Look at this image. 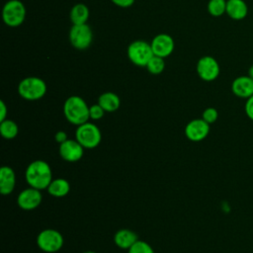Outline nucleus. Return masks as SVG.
<instances>
[{
	"label": "nucleus",
	"mask_w": 253,
	"mask_h": 253,
	"mask_svg": "<svg viewBox=\"0 0 253 253\" xmlns=\"http://www.w3.org/2000/svg\"><path fill=\"white\" fill-rule=\"evenodd\" d=\"M26 181L30 187L38 190L47 189L52 181V172L50 166L44 160L32 161L25 172Z\"/></svg>",
	"instance_id": "nucleus-1"
},
{
	"label": "nucleus",
	"mask_w": 253,
	"mask_h": 253,
	"mask_svg": "<svg viewBox=\"0 0 253 253\" xmlns=\"http://www.w3.org/2000/svg\"><path fill=\"white\" fill-rule=\"evenodd\" d=\"M65 119L72 125L80 126L89 121V106L83 98L73 95L68 97L63 104Z\"/></svg>",
	"instance_id": "nucleus-2"
},
{
	"label": "nucleus",
	"mask_w": 253,
	"mask_h": 253,
	"mask_svg": "<svg viewBox=\"0 0 253 253\" xmlns=\"http://www.w3.org/2000/svg\"><path fill=\"white\" fill-rule=\"evenodd\" d=\"M18 93L25 100L37 101L45 95L46 84L40 77H26L20 81L18 85Z\"/></svg>",
	"instance_id": "nucleus-3"
},
{
	"label": "nucleus",
	"mask_w": 253,
	"mask_h": 253,
	"mask_svg": "<svg viewBox=\"0 0 253 253\" xmlns=\"http://www.w3.org/2000/svg\"><path fill=\"white\" fill-rule=\"evenodd\" d=\"M75 139L84 148L93 149L101 142V130L95 124L87 122L77 126L75 131Z\"/></svg>",
	"instance_id": "nucleus-4"
},
{
	"label": "nucleus",
	"mask_w": 253,
	"mask_h": 253,
	"mask_svg": "<svg viewBox=\"0 0 253 253\" xmlns=\"http://www.w3.org/2000/svg\"><path fill=\"white\" fill-rule=\"evenodd\" d=\"M26 7L20 0H8L2 9V19L8 27L21 26L26 19Z\"/></svg>",
	"instance_id": "nucleus-5"
},
{
	"label": "nucleus",
	"mask_w": 253,
	"mask_h": 253,
	"mask_svg": "<svg viewBox=\"0 0 253 253\" xmlns=\"http://www.w3.org/2000/svg\"><path fill=\"white\" fill-rule=\"evenodd\" d=\"M128 59L137 66L145 67L150 58L154 55L151 44L142 40H136L129 43L126 49Z\"/></svg>",
	"instance_id": "nucleus-6"
},
{
	"label": "nucleus",
	"mask_w": 253,
	"mask_h": 253,
	"mask_svg": "<svg viewBox=\"0 0 253 253\" xmlns=\"http://www.w3.org/2000/svg\"><path fill=\"white\" fill-rule=\"evenodd\" d=\"M64 240L61 233L52 228L42 230L37 237L39 248L45 253H55L63 246Z\"/></svg>",
	"instance_id": "nucleus-7"
},
{
	"label": "nucleus",
	"mask_w": 253,
	"mask_h": 253,
	"mask_svg": "<svg viewBox=\"0 0 253 253\" xmlns=\"http://www.w3.org/2000/svg\"><path fill=\"white\" fill-rule=\"evenodd\" d=\"M68 37L71 45L79 50L88 48L93 41L92 30L87 24L72 25Z\"/></svg>",
	"instance_id": "nucleus-8"
},
{
	"label": "nucleus",
	"mask_w": 253,
	"mask_h": 253,
	"mask_svg": "<svg viewBox=\"0 0 253 253\" xmlns=\"http://www.w3.org/2000/svg\"><path fill=\"white\" fill-rule=\"evenodd\" d=\"M197 73L202 80L211 82L218 77L220 73V67L214 57L211 55H205L198 60Z\"/></svg>",
	"instance_id": "nucleus-9"
},
{
	"label": "nucleus",
	"mask_w": 253,
	"mask_h": 253,
	"mask_svg": "<svg viewBox=\"0 0 253 253\" xmlns=\"http://www.w3.org/2000/svg\"><path fill=\"white\" fill-rule=\"evenodd\" d=\"M210 126L203 119L192 120L185 126V135L191 141H202L209 135Z\"/></svg>",
	"instance_id": "nucleus-10"
},
{
	"label": "nucleus",
	"mask_w": 253,
	"mask_h": 253,
	"mask_svg": "<svg viewBox=\"0 0 253 253\" xmlns=\"http://www.w3.org/2000/svg\"><path fill=\"white\" fill-rule=\"evenodd\" d=\"M42 200V196L41 190L30 187L20 192L17 198V203L22 210L33 211L41 205Z\"/></svg>",
	"instance_id": "nucleus-11"
},
{
	"label": "nucleus",
	"mask_w": 253,
	"mask_h": 253,
	"mask_svg": "<svg viewBox=\"0 0 253 253\" xmlns=\"http://www.w3.org/2000/svg\"><path fill=\"white\" fill-rule=\"evenodd\" d=\"M150 44L153 54L163 58L169 56L175 47L173 38L167 34H158L152 39Z\"/></svg>",
	"instance_id": "nucleus-12"
},
{
	"label": "nucleus",
	"mask_w": 253,
	"mask_h": 253,
	"mask_svg": "<svg viewBox=\"0 0 253 253\" xmlns=\"http://www.w3.org/2000/svg\"><path fill=\"white\" fill-rule=\"evenodd\" d=\"M84 147L76 139H67L59 144L60 157L67 162H77L84 154Z\"/></svg>",
	"instance_id": "nucleus-13"
},
{
	"label": "nucleus",
	"mask_w": 253,
	"mask_h": 253,
	"mask_svg": "<svg viewBox=\"0 0 253 253\" xmlns=\"http://www.w3.org/2000/svg\"><path fill=\"white\" fill-rule=\"evenodd\" d=\"M232 93L241 99H248L253 95V79L248 75L236 77L231 83Z\"/></svg>",
	"instance_id": "nucleus-14"
},
{
	"label": "nucleus",
	"mask_w": 253,
	"mask_h": 253,
	"mask_svg": "<svg viewBox=\"0 0 253 253\" xmlns=\"http://www.w3.org/2000/svg\"><path fill=\"white\" fill-rule=\"evenodd\" d=\"M16 185V174L9 166H3L0 169V192L3 196L10 195Z\"/></svg>",
	"instance_id": "nucleus-15"
},
{
	"label": "nucleus",
	"mask_w": 253,
	"mask_h": 253,
	"mask_svg": "<svg viewBox=\"0 0 253 253\" xmlns=\"http://www.w3.org/2000/svg\"><path fill=\"white\" fill-rule=\"evenodd\" d=\"M225 14L232 20H243L248 15V6L244 0H226Z\"/></svg>",
	"instance_id": "nucleus-16"
},
{
	"label": "nucleus",
	"mask_w": 253,
	"mask_h": 253,
	"mask_svg": "<svg viewBox=\"0 0 253 253\" xmlns=\"http://www.w3.org/2000/svg\"><path fill=\"white\" fill-rule=\"evenodd\" d=\"M137 240H138L137 234L134 231L126 228L118 230L114 236L115 244L119 248L125 249V250H128Z\"/></svg>",
	"instance_id": "nucleus-17"
},
{
	"label": "nucleus",
	"mask_w": 253,
	"mask_h": 253,
	"mask_svg": "<svg viewBox=\"0 0 253 253\" xmlns=\"http://www.w3.org/2000/svg\"><path fill=\"white\" fill-rule=\"evenodd\" d=\"M98 104L105 110V112H116L121 106V100L116 93L105 92L99 96Z\"/></svg>",
	"instance_id": "nucleus-18"
},
{
	"label": "nucleus",
	"mask_w": 253,
	"mask_h": 253,
	"mask_svg": "<svg viewBox=\"0 0 253 253\" xmlns=\"http://www.w3.org/2000/svg\"><path fill=\"white\" fill-rule=\"evenodd\" d=\"M46 190L50 196L54 198H62L69 193L70 184L66 179L56 178L52 179Z\"/></svg>",
	"instance_id": "nucleus-19"
},
{
	"label": "nucleus",
	"mask_w": 253,
	"mask_h": 253,
	"mask_svg": "<svg viewBox=\"0 0 253 253\" xmlns=\"http://www.w3.org/2000/svg\"><path fill=\"white\" fill-rule=\"evenodd\" d=\"M89 15V8L83 3H78L71 8L69 18L72 25H83L87 23Z\"/></svg>",
	"instance_id": "nucleus-20"
},
{
	"label": "nucleus",
	"mask_w": 253,
	"mask_h": 253,
	"mask_svg": "<svg viewBox=\"0 0 253 253\" xmlns=\"http://www.w3.org/2000/svg\"><path fill=\"white\" fill-rule=\"evenodd\" d=\"M18 125L9 119H6L0 123V133L5 139H13L18 135Z\"/></svg>",
	"instance_id": "nucleus-21"
},
{
	"label": "nucleus",
	"mask_w": 253,
	"mask_h": 253,
	"mask_svg": "<svg viewBox=\"0 0 253 253\" xmlns=\"http://www.w3.org/2000/svg\"><path fill=\"white\" fill-rule=\"evenodd\" d=\"M208 12L212 17H220L226 12V0H210Z\"/></svg>",
	"instance_id": "nucleus-22"
},
{
	"label": "nucleus",
	"mask_w": 253,
	"mask_h": 253,
	"mask_svg": "<svg viewBox=\"0 0 253 253\" xmlns=\"http://www.w3.org/2000/svg\"><path fill=\"white\" fill-rule=\"evenodd\" d=\"M148 70L149 73L151 74H154V75H157V74H160L163 72L164 68H165V61H164V58L163 57H160V56H156V55H153L150 60L148 61V63L146 64L145 66Z\"/></svg>",
	"instance_id": "nucleus-23"
},
{
	"label": "nucleus",
	"mask_w": 253,
	"mask_h": 253,
	"mask_svg": "<svg viewBox=\"0 0 253 253\" xmlns=\"http://www.w3.org/2000/svg\"><path fill=\"white\" fill-rule=\"evenodd\" d=\"M127 253H154L153 248L149 243L143 240H137L128 250Z\"/></svg>",
	"instance_id": "nucleus-24"
},
{
	"label": "nucleus",
	"mask_w": 253,
	"mask_h": 253,
	"mask_svg": "<svg viewBox=\"0 0 253 253\" xmlns=\"http://www.w3.org/2000/svg\"><path fill=\"white\" fill-rule=\"evenodd\" d=\"M217 118H218V112L215 108H212V107L207 108L202 114V119L205 122H207L209 125L215 123Z\"/></svg>",
	"instance_id": "nucleus-25"
},
{
	"label": "nucleus",
	"mask_w": 253,
	"mask_h": 253,
	"mask_svg": "<svg viewBox=\"0 0 253 253\" xmlns=\"http://www.w3.org/2000/svg\"><path fill=\"white\" fill-rule=\"evenodd\" d=\"M105 115V110L99 105V104H95L89 107V116L91 120L94 121H98L101 120Z\"/></svg>",
	"instance_id": "nucleus-26"
},
{
	"label": "nucleus",
	"mask_w": 253,
	"mask_h": 253,
	"mask_svg": "<svg viewBox=\"0 0 253 253\" xmlns=\"http://www.w3.org/2000/svg\"><path fill=\"white\" fill-rule=\"evenodd\" d=\"M244 111L248 119L253 121V95L246 99L245 106H244Z\"/></svg>",
	"instance_id": "nucleus-27"
},
{
	"label": "nucleus",
	"mask_w": 253,
	"mask_h": 253,
	"mask_svg": "<svg viewBox=\"0 0 253 253\" xmlns=\"http://www.w3.org/2000/svg\"><path fill=\"white\" fill-rule=\"evenodd\" d=\"M115 5L121 8H128L133 5L135 0H111Z\"/></svg>",
	"instance_id": "nucleus-28"
},
{
	"label": "nucleus",
	"mask_w": 253,
	"mask_h": 253,
	"mask_svg": "<svg viewBox=\"0 0 253 253\" xmlns=\"http://www.w3.org/2000/svg\"><path fill=\"white\" fill-rule=\"evenodd\" d=\"M54 139H55V141H56L57 143L61 144L62 142H64V141H66V140L68 139L67 133H66L65 131H63V130H58V131L54 134Z\"/></svg>",
	"instance_id": "nucleus-29"
},
{
	"label": "nucleus",
	"mask_w": 253,
	"mask_h": 253,
	"mask_svg": "<svg viewBox=\"0 0 253 253\" xmlns=\"http://www.w3.org/2000/svg\"><path fill=\"white\" fill-rule=\"evenodd\" d=\"M7 113H8V110H7L6 104L4 103V101H0V122L7 119Z\"/></svg>",
	"instance_id": "nucleus-30"
},
{
	"label": "nucleus",
	"mask_w": 253,
	"mask_h": 253,
	"mask_svg": "<svg viewBox=\"0 0 253 253\" xmlns=\"http://www.w3.org/2000/svg\"><path fill=\"white\" fill-rule=\"evenodd\" d=\"M247 75L249 77H251L253 79V64L248 68V71H247Z\"/></svg>",
	"instance_id": "nucleus-31"
},
{
	"label": "nucleus",
	"mask_w": 253,
	"mask_h": 253,
	"mask_svg": "<svg viewBox=\"0 0 253 253\" xmlns=\"http://www.w3.org/2000/svg\"><path fill=\"white\" fill-rule=\"evenodd\" d=\"M82 253H96L95 251H91V250H88V251H84V252H82Z\"/></svg>",
	"instance_id": "nucleus-32"
}]
</instances>
